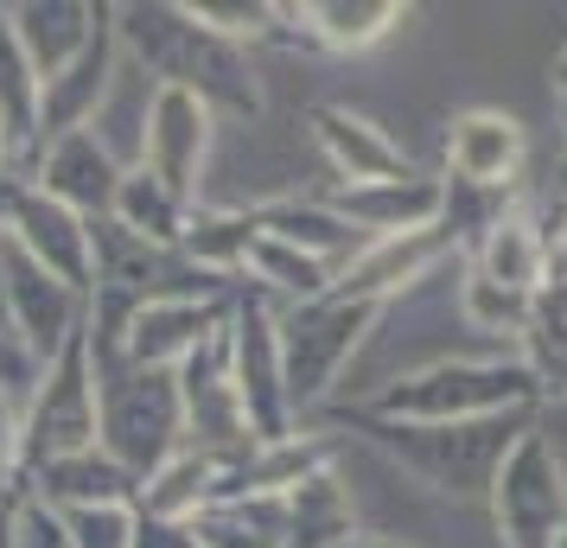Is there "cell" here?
<instances>
[{"label": "cell", "instance_id": "cell-22", "mask_svg": "<svg viewBox=\"0 0 567 548\" xmlns=\"http://www.w3.org/2000/svg\"><path fill=\"white\" fill-rule=\"evenodd\" d=\"M256 217H261L268 236H281V242H293V249L319 256L326 268H338V275L370 249V236L351 230V224L332 210L326 192H319V198H268V205H256Z\"/></svg>", "mask_w": 567, "mask_h": 548}, {"label": "cell", "instance_id": "cell-26", "mask_svg": "<svg viewBox=\"0 0 567 548\" xmlns=\"http://www.w3.org/2000/svg\"><path fill=\"white\" fill-rule=\"evenodd\" d=\"M39 96H45V77L32 71L27 45L13 32V7H0V128L20 147V185H27L32 154H39Z\"/></svg>", "mask_w": 567, "mask_h": 548}, {"label": "cell", "instance_id": "cell-21", "mask_svg": "<svg viewBox=\"0 0 567 548\" xmlns=\"http://www.w3.org/2000/svg\"><path fill=\"white\" fill-rule=\"evenodd\" d=\"M27 492L39 504H52V510H115V504H141V478L122 472L109 459L103 446H90V453H71V459H52V466L27 472Z\"/></svg>", "mask_w": 567, "mask_h": 548}, {"label": "cell", "instance_id": "cell-23", "mask_svg": "<svg viewBox=\"0 0 567 548\" xmlns=\"http://www.w3.org/2000/svg\"><path fill=\"white\" fill-rule=\"evenodd\" d=\"M224 485H230V466L224 459H210V453H198V446H185V453H173L166 466L141 485V517H159V523H198L224 497Z\"/></svg>", "mask_w": 567, "mask_h": 548}, {"label": "cell", "instance_id": "cell-3", "mask_svg": "<svg viewBox=\"0 0 567 548\" xmlns=\"http://www.w3.org/2000/svg\"><path fill=\"white\" fill-rule=\"evenodd\" d=\"M389 421H491V415H536L542 376L523 351H485V358H440L427 370H409L358 402Z\"/></svg>", "mask_w": 567, "mask_h": 548}, {"label": "cell", "instance_id": "cell-25", "mask_svg": "<svg viewBox=\"0 0 567 548\" xmlns=\"http://www.w3.org/2000/svg\"><path fill=\"white\" fill-rule=\"evenodd\" d=\"M351 536H358V504L332 459L326 472H312L287 492V548H344Z\"/></svg>", "mask_w": 567, "mask_h": 548}, {"label": "cell", "instance_id": "cell-24", "mask_svg": "<svg viewBox=\"0 0 567 548\" xmlns=\"http://www.w3.org/2000/svg\"><path fill=\"white\" fill-rule=\"evenodd\" d=\"M243 288L261 293L268 307H307V300H326V293L338 288V268H326L319 256H307V249H293V242H281V236H256V249H249V268H243Z\"/></svg>", "mask_w": 567, "mask_h": 548}, {"label": "cell", "instance_id": "cell-17", "mask_svg": "<svg viewBox=\"0 0 567 548\" xmlns=\"http://www.w3.org/2000/svg\"><path fill=\"white\" fill-rule=\"evenodd\" d=\"M332 210L363 230L370 242H389V236H421V230H440V210H446V179L434 173H409V179H389V185H332L326 192Z\"/></svg>", "mask_w": 567, "mask_h": 548}, {"label": "cell", "instance_id": "cell-37", "mask_svg": "<svg viewBox=\"0 0 567 548\" xmlns=\"http://www.w3.org/2000/svg\"><path fill=\"white\" fill-rule=\"evenodd\" d=\"M134 548H205V542H198V523L141 517V523H134Z\"/></svg>", "mask_w": 567, "mask_h": 548}, {"label": "cell", "instance_id": "cell-6", "mask_svg": "<svg viewBox=\"0 0 567 548\" xmlns=\"http://www.w3.org/2000/svg\"><path fill=\"white\" fill-rule=\"evenodd\" d=\"M491 529L497 548H567V466L542 421L511 446L491 485Z\"/></svg>", "mask_w": 567, "mask_h": 548}, {"label": "cell", "instance_id": "cell-41", "mask_svg": "<svg viewBox=\"0 0 567 548\" xmlns=\"http://www.w3.org/2000/svg\"><path fill=\"white\" fill-rule=\"evenodd\" d=\"M7 256H13V242H7V230H0V293H7Z\"/></svg>", "mask_w": 567, "mask_h": 548}, {"label": "cell", "instance_id": "cell-12", "mask_svg": "<svg viewBox=\"0 0 567 548\" xmlns=\"http://www.w3.org/2000/svg\"><path fill=\"white\" fill-rule=\"evenodd\" d=\"M529 173V134L504 108H460L446 122V179L491 192V198H523Z\"/></svg>", "mask_w": 567, "mask_h": 548}, {"label": "cell", "instance_id": "cell-8", "mask_svg": "<svg viewBox=\"0 0 567 548\" xmlns=\"http://www.w3.org/2000/svg\"><path fill=\"white\" fill-rule=\"evenodd\" d=\"M224 339H230L236 395H243V409H249V434H256V446L300 434L293 395H287V364H281V307H268L261 293L236 288Z\"/></svg>", "mask_w": 567, "mask_h": 548}, {"label": "cell", "instance_id": "cell-31", "mask_svg": "<svg viewBox=\"0 0 567 548\" xmlns=\"http://www.w3.org/2000/svg\"><path fill=\"white\" fill-rule=\"evenodd\" d=\"M192 210L173 185H159L147 166H128V179H122V198H115V224L134 236H147L159 249H179L185 230H192Z\"/></svg>", "mask_w": 567, "mask_h": 548}, {"label": "cell", "instance_id": "cell-42", "mask_svg": "<svg viewBox=\"0 0 567 548\" xmlns=\"http://www.w3.org/2000/svg\"><path fill=\"white\" fill-rule=\"evenodd\" d=\"M555 217H561V230H567V154H561V210Z\"/></svg>", "mask_w": 567, "mask_h": 548}, {"label": "cell", "instance_id": "cell-35", "mask_svg": "<svg viewBox=\"0 0 567 548\" xmlns=\"http://www.w3.org/2000/svg\"><path fill=\"white\" fill-rule=\"evenodd\" d=\"M13 548H78V542H71L64 510H52V504H39V497L27 492V504H20V529H13Z\"/></svg>", "mask_w": 567, "mask_h": 548}, {"label": "cell", "instance_id": "cell-39", "mask_svg": "<svg viewBox=\"0 0 567 548\" xmlns=\"http://www.w3.org/2000/svg\"><path fill=\"white\" fill-rule=\"evenodd\" d=\"M344 548H402V542H395V536H377V529H358Z\"/></svg>", "mask_w": 567, "mask_h": 548}, {"label": "cell", "instance_id": "cell-20", "mask_svg": "<svg viewBox=\"0 0 567 548\" xmlns=\"http://www.w3.org/2000/svg\"><path fill=\"white\" fill-rule=\"evenodd\" d=\"M115 7H90V0H20L13 7V32L27 45L32 71L39 77H58L64 64H78L90 52V39L109 27Z\"/></svg>", "mask_w": 567, "mask_h": 548}, {"label": "cell", "instance_id": "cell-40", "mask_svg": "<svg viewBox=\"0 0 567 548\" xmlns=\"http://www.w3.org/2000/svg\"><path fill=\"white\" fill-rule=\"evenodd\" d=\"M555 96L567 103V45H561V58H555Z\"/></svg>", "mask_w": 567, "mask_h": 548}, {"label": "cell", "instance_id": "cell-28", "mask_svg": "<svg viewBox=\"0 0 567 548\" xmlns=\"http://www.w3.org/2000/svg\"><path fill=\"white\" fill-rule=\"evenodd\" d=\"M409 20L402 0H307V27L319 52L358 58L370 45H383L389 32Z\"/></svg>", "mask_w": 567, "mask_h": 548}, {"label": "cell", "instance_id": "cell-33", "mask_svg": "<svg viewBox=\"0 0 567 548\" xmlns=\"http://www.w3.org/2000/svg\"><path fill=\"white\" fill-rule=\"evenodd\" d=\"M71 542L78 548H134V523L141 510L134 504H115V510H71Z\"/></svg>", "mask_w": 567, "mask_h": 548}, {"label": "cell", "instance_id": "cell-29", "mask_svg": "<svg viewBox=\"0 0 567 548\" xmlns=\"http://www.w3.org/2000/svg\"><path fill=\"white\" fill-rule=\"evenodd\" d=\"M198 542L205 548H287V497H275V492L217 497L198 517Z\"/></svg>", "mask_w": 567, "mask_h": 548}, {"label": "cell", "instance_id": "cell-16", "mask_svg": "<svg viewBox=\"0 0 567 548\" xmlns=\"http://www.w3.org/2000/svg\"><path fill=\"white\" fill-rule=\"evenodd\" d=\"M548 236H555L548 210H536L529 198H511V205L491 217V230L465 249V275H478V281H491V288H504V293H529V300H536L542 261H548Z\"/></svg>", "mask_w": 567, "mask_h": 548}, {"label": "cell", "instance_id": "cell-15", "mask_svg": "<svg viewBox=\"0 0 567 548\" xmlns=\"http://www.w3.org/2000/svg\"><path fill=\"white\" fill-rule=\"evenodd\" d=\"M307 134H312V147H319V159H326L332 185H351V192H358V185H389V179H409L414 173L409 154L389 141V128H377L358 108L319 103Z\"/></svg>", "mask_w": 567, "mask_h": 548}, {"label": "cell", "instance_id": "cell-30", "mask_svg": "<svg viewBox=\"0 0 567 548\" xmlns=\"http://www.w3.org/2000/svg\"><path fill=\"white\" fill-rule=\"evenodd\" d=\"M154 96H159V83L147 77L141 64H128V58H122V71H115V83H109V103L96 108V122H90V134H96V141H103L122 166H141Z\"/></svg>", "mask_w": 567, "mask_h": 548}, {"label": "cell", "instance_id": "cell-10", "mask_svg": "<svg viewBox=\"0 0 567 548\" xmlns=\"http://www.w3.org/2000/svg\"><path fill=\"white\" fill-rule=\"evenodd\" d=\"M179 402H185V446H198L224 466H243L256 453L249 434V409L236 395V370H230V339L217 332L210 344H198L179 364Z\"/></svg>", "mask_w": 567, "mask_h": 548}, {"label": "cell", "instance_id": "cell-7", "mask_svg": "<svg viewBox=\"0 0 567 548\" xmlns=\"http://www.w3.org/2000/svg\"><path fill=\"white\" fill-rule=\"evenodd\" d=\"M103 446V376H96V358H90V339H78L71 351H58L39 390L27 402V453H20V478L52 459H71V453H90Z\"/></svg>", "mask_w": 567, "mask_h": 548}, {"label": "cell", "instance_id": "cell-4", "mask_svg": "<svg viewBox=\"0 0 567 548\" xmlns=\"http://www.w3.org/2000/svg\"><path fill=\"white\" fill-rule=\"evenodd\" d=\"M395 307L358 300V293H326V300H307V307H287L281 313V364H287V395H293L300 427H312L332 409L344 370L358 364V351L370 344V332Z\"/></svg>", "mask_w": 567, "mask_h": 548}, {"label": "cell", "instance_id": "cell-11", "mask_svg": "<svg viewBox=\"0 0 567 548\" xmlns=\"http://www.w3.org/2000/svg\"><path fill=\"white\" fill-rule=\"evenodd\" d=\"M0 313L7 325L27 339V351L39 364H52L58 351H71L83 339V319H90V293H78L71 281H58L52 268H39L32 256H7V293H0Z\"/></svg>", "mask_w": 567, "mask_h": 548}, {"label": "cell", "instance_id": "cell-38", "mask_svg": "<svg viewBox=\"0 0 567 548\" xmlns=\"http://www.w3.org/2000/svg\"><path fill=\"white\" fill-rule=\"evenodd\" d=\"M529 364L542 376V402L548 395H567V351H548V358H529Z\"/></svg>", "mask_w": 567, "mask_h": 548}, {"label": "cell", "instance_id": "cell-13", "mask_svg": "<svg viewBox=\"0 0 567 548\" xmlns=\"http://www.w3.org/2000/svg\"><path fill=\"white\" fill-rule=\"evenodd\" d=\"M210 141H217V115H210L198 96H185V90H166V83H159L154 115H147V147H141V166H147L159 185H173L185 205H205Z\"/></svg>", "mask_w": 567, "mask_h": 548}, {"label": "cell", "instance_id": "cell-2", "mask_svg": "<svg viewBox=\"0 0 567 548\" xmlns=\"http://www.w3.org/2000/svg\"><path fill=\"white\" fill-rule=\"evenodd\" d=\"M115 39H122L128 64H141L166 90L198 96L217 122H261V83H256V64H249V45L210 32L185 0H128V7H115Z\"/></svg>", "mask_w": 567, "mask_h": 548}, {"label": "cell", "instance_id": "cell-27", "mask_svg": "<svg viewBox=\"0 0 567 548\" xmlns=\"http://www.w3.org/2000/svg\"><path fill=\"white\" fill-rule=\"evenodd\" d=\"M261 236V217L256 205H198L192 210V230H185V256L198 261L205 275H217V281H243V268H249V249H256Z\"/></svg>", "mask_w": 567, "mask_h": 548}, {"label": "cell", "instance_id": "cell-19", "mask_svg": "<svg viewBox=\"0 0 567 548\" xmlns=\"http://www.w3.org/2000/svg\"><path fill=\"white\" fill-rule=\"evenodd\" d=\"M230 300H147L134 313V332H128V364L179 370L198 344H210L230 325Z\"/></svg>", "mask_w": 567, "mask_h": 548}, {"label": "cell", "instance_id": "cell-18", "mask_svg": "<svg viewBox=\"0 0 567 548\" xmlns=\"http://www.w3.org/2000/svg\"><path fill=\"white\" fill-rule=\"evenodd\" d=\"M115 71H122V39H115V13H109V27L90 39V52L78 64H64L58 77H45V96H39V147L45 141H64V134H90L96 108L109 103Z\"/></svg>", "mask_w": 567, "mask_h": 548}, {"label": "cell", "instance_id": "cell-1", "mask_svg": "<svg viewBox=\"0 0 567 548\" xmlns=\"http://www.w3.org/2000/svg\"><path fill=\"white\" fill-rule=\"evenodd\" d=\"M326 434H351L358 446H370L377 459H389L395 472H409L414 485H427L434 497L453 504H491L497 466L511 459V446L536 427V415H491V421H389L370 409H326L312 421Z\"/></svg>", "mask_w": 567, "mask_h": 548}, {"label": "cell", "instance_id": "cell-14", "mask_svg": "<svg viewBox=\"0 0 567 548\" xmlns=\"http://www.w3.org/2000/svg\"><path fill=\"white\" fill-rule=\"evenodd\" d=\"M122 179H128V166L109 154L96 134H64V141H45V147L32 154V173H27V185H39L45 198L71 205L78 217H90V224L115 217Z\"/></svg>", "mask_w": 567, "mask_h": 548}, {"label": "cell", "instance_id": "cell-9", "mask_svg": "<svg viewBox=\"0 0 567 548\" xmlns=\"http://www.w3.org/2000/svg\"><path fill=\"white\" fill-rule=\"evenodd\" d=\"M0 230L20 256L52 268L58 281H71L78 293L96 288V224L78 217L71 205H58V198H45L39 185H7L0 192Z\"/></svg>", "mask_w": 567, "mask_h": 548}, {"label": "cell", "instance_id": "cell-34", "mask_svg": "<svg viewBox=\"0 0 567 548\" xmlns=\"http://www.w3.org/2000/svg\"><path fill=\"white\" fill-rule=\"evenodd\" d=\"M39 376H45V364L27 351V339L7 325V313H0V390L13 395V402H32V390H39Z\"/></svg>", "mask_w": 567, "mask_h": 548}, {"label": "cell", "instance_id": "cell-32", "mask_svg": "<svg viewBox=\"0 0 567 548\" xmlns=\"http://www.w3.org/2000/svg\"><path fill=\"white\" fill-rule=\"evenodd\" d=\"M460 313L472 319V332L516 339V351H523V344H529V325H536V300H529V293L491 288L478 275H465V261H460Z\"/></svg>", "mask_w": 567, "mask_h": 548}, {"label": "cell", "instance_id": "cell-5", "mask_svg": "<svg viewBox=\"0 0 567 548\" xmlns=\"http://www.w3.org/2000/svg\"><path fill=\"white\" fill-rule=\"evenodd\" d=\"M103 376V453L141 485L154 478L173 453H185V402L179 370H96Z\"/></svg>", "mask_w": 567, "mask_h": 548}, {"label": "cell", "instance_id": "cell-36", "mask_svg": "<svg viewBox=\"0 0 567 548\" xmlns=\"http://www.w3.org/2000/svg\"><path fill=\"white\" fill-rule=\"evenodd\" d=\"M20 453H27V402L0 390V466L20 472Z\"/></svg>", "mask_w": 567, "mask_h": 548}]
</instances>
